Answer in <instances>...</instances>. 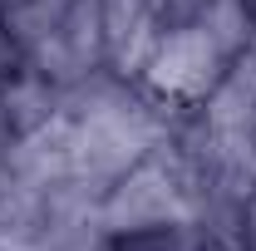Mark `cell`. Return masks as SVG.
I'll return each instance as SVG.
<instances>
[{"instance_id": "1", "label": "cell", "mask_w": 256, "mask_h": 251, "mask_svg": "<svg viewBox=\"0 0 256 251\" xmlns=\"http://www.w3.org/2000/svg\"><path fill=\"white\" fill-rule=\"evenodd\" d=\"M172 124L178 118L138 79L94 74L60 94V104L30 128L60 188L94 207L114 178H124L148 148H158L172 133Z\"/></svg>"}, {"instance_id": "2", "label": "cell", "mask_w": 256, "mask_h": 251, "mask_svg": "<svg viewBox=\"0 0 256 251\" xmlns=\"http://www.w3.org/2000/svg\"><path fill=\"white\" fill-rule=\"evenodd\" d=\"M256 50V30L242 0H202L197 10L178 15L153 54L138 69V84L158 98L172 118H182L222 84L236 64Z\"/></svg>"}, {"instance_id": "3", "label": "cell", "mask_w": 256, "mask_h": 251, "mask_svg": "<svg viewBox=\"0 0 256 251\" xmlns=\"http://www.w3.org/2000/svg\"><path fill=\"white\" fill-rule=\"evenodd\" d=\"M94 226L98 236H222V217L172 133L104 188V197L94 202Z\"/></svg>"}, {"instance_id": "4", "label": "cell", "mask_w": 256, "mask_h": 251, "mask_svg": "<svg viewBox=\"0 0 256 251\" xmlns=\"http://www.w3.org/2000/svg\"><path fill=\"white\" fill-rule=\"evenodd\" d=\"M79 10V0H0V30L25 60L34 44H44L64 20Z\"/></svg>"}, {"instance_id": "5", "label": "cell", "mask_w": 256, "mask_h": 251, "mask_svg": "<svg viewBox=\"0 0 256 251\" xmlns=\"http://www.w3.org/2000/svg\"><path fill=\"white\" fill-rule=\"evenodd\" d=\"M207 236H178V232H153V236H104L98 251H197Z\"/></svg>"}, {"instance_id": "6", "label": "cell", "mask_w": 256, "mask_h": 251, "mask_svg": "<svg viewBox=\"0 0 256 251\" xmlns=\"http://www.w3.org/2000/svg\"><path fill=\"white\" fill-rule=\"evenodd\" d=\"M222 242L232 251H256V182L242 192V202L232 207V217L222 226Z\"/></svg>"}, {"instance_id": "7", "label": "cell", "mask_w": 256, "mask_h": 251, "mask_svg": "<svg viewBox=\"0 0 256 251\" xmlns=\"http://www.w3.org/2000/svg\"><path fill=\"white\" fill-rule=\"evenodd\" d=\"M15 79H20V54H15V44L0 30V98H5V89H10Z\"/></svg>"}, {"instance_id": "8", "label": "cell", "mask_w": 256, "mask_h": 251, "mask_svg": "<svg viewBox=\"0 0 256 251\" xmlns=\"http://www.w3.org/2000/svg\"><path fill=\"white\" fill-rule=\"evenodd\" d=\"M197 251H232V246H226L222 236H207V242H202V246H197Z\"/></svg>"}, {"instance_id": "9", "label": "cell", "mask_w": 256, "mask_h": 251, "mask_svg": "<svg viewBox=\"0 0 256 251\" xmlns=\"http://www.w3.org/2000/svg\"><path fill=\"white\" fill-rule=\"evenodd\" d=\"M246 5V20H252V30H256V0H242Z\"/></svg>"}]
</instances>
